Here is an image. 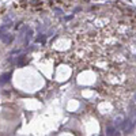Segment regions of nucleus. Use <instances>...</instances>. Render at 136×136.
Segmentation results:
<instances>
[{
  "label": "nucleus",
  "instance_id": "nucleus-1",
  "mask_svg": "<svg viewBox=\"0 0 136 136\" xmlns=\"http://www.w3.org/2000/svg\"><path fill=\"white\" fill-rule=\"evenodd\" d=\"M116 133V128L113 125H108L106 127V136H113Z\"/></svg>",
  "mask_w": 136,
  "mask_h": 136
},
{
  "label": "nucleus",
  "instance_id": "nucleus-2",
  "mask_svg": "<svg viewBox=\"0 0 136 136\" xmlns=\"http://www.w3.org/2000/svg\"><path fill=\"white\" fill-rule=\"evenodd\" d=\"M14 37L11 35V34H4L3 35V42L4 44H10V42H12Z\"/></svg>",
  "mask_w": 136,
  "mask_h": 136
},
{
  "label": "nucleus",
  "instance_id": "nucleus-3",
  "mask_svg": "<svg viewBox=\"0 0 136 136\" xmlns=\"http://www.w3.org/2000/svg\"><path fill=\"white\" fill-rule=\"evenodd\" d=\"M10 76H11L10 72H6V74H3L1 76H0V83H6V82L10 79Z\"/></svg>",
  "mask_w": 136,
  "mask_h": 136
},
{
  "label": "nucleus",
  "instance_id": "nucleus-4",
  "mask_svg": "<svg viewBox=\"0 0 136 136\" xmlns=\"http://www.w3.org/2000/svg\"><path fill=\"white\" fill-rule=\"evenodd\" d=\"M25 59H26V56H20V59L18 60V64H25Z\"/></svg>",
  "mask_w": 136,
  "mask_h": 136
},
{
  "label": "nucleus",
  "instance_id": "nucleus-5",
  "mask_svg": "<svg viewBox=\"0 0 136 136\" xmlns=\"http://www.w3.org/2000/svg\"><path fill=\"white\" fill-rule=\"evenodd\" d=\"M45 40V37H44V35H42V37H38L37 38V41H38V42H41V41H44Z\"/></svg>",
  "mask_w": 136,
  "mask_h": 136
}]
</instances>
